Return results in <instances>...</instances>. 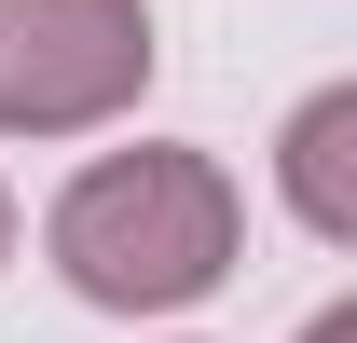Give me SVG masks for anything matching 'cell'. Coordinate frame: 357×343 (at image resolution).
I'll use <instances>...</instances> for the list:
<instances>
[{"label":"cell","mask_w":357,"mask_h":343,"mask_svg":"<svg viewBox=\"0 0 357 343\" xmlns=\"http://www.w3.org/2000/svg\"><path fill=\"white\" fill-rule=\"evenodd\" d=\"M151 96V0H0V137H96Z\"/></svg>","instance_id":"2"},{"label":"cell","mask_w":357,"mask_h":343,"mask_svg":"<svg viewBox=\"0 0 357 343\" xmlns=\"http://www.w3.org/2000/svg\"><path fill=\"white\" fill-rule=\"evenodd\" d=\"M0 261H14V192H0Z\"/></svg>","instance_id":"5"},{"label":"cell","mask_w":357,"mask_h":343,"mask_svg":"<svg viewBox=\"0 0 357 343\" xmlns=\"http://www.w3.org/2000/svg\"><path fill=\"white\" fill-rule=\"evenodd\" d=\"M289 206H303V234H330L344 247L357 234V96H303V124H289Z\"/></svg>","instance_id":"3"},{"label":"cell","mask_w":357,"mask_h":343,"mask_svg":"<svg viewBox=\"0 0 357 343\" xmlns=\"http://www.w3.org/2000/svg\"><path fill=\"white\" fill-rule=\"evenodd\" d=\"M234 234H248V206H234V178L206 165V151H96V165L55 192V220H42L55 275L83 302H110V316L206 302L234 275Z\"/></svg>","instance_id":"1"},{"label":"cell","mask_w":357,"mask_h":343,"mask_svg":"<svg viewBox=\"0 0 357 343\" xmlns=\"http://www.w3.org/2000/svg\"><path fill=\"white\" fill-rule=\"evenodd\" d=\"M303 343H357V316H316V330H303Z\"/></svg>","instance_id":"4"}]
</instances>
